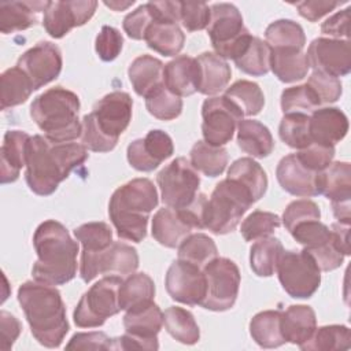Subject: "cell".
I'll use <instances>...</instances> for the list:
<instances>
[{
	"label": "cell",
	"mask_w": 351,
	"mask_h": 351,
	"mask_svg": "<svg viewBox=\"0 0 351 351\" xmlns=\"http://www.w3.org/2000/svg\"><path fill=\"white\" fill-rule=\"evenodd\" d=\"M86 159L88 149L82 144L51 143L45 136H32L26 151V184L36 195L49 196Z\"/></svg>",
	"instance_id": "obj_1"
},
{
	"label": "cell",
	"mask_w": 351,
	"mask_h": 351,
	"mask_svg": "<svg viewBox=\"0 0 351 351\" xmlns=\"http://www.w3.org/2000/svg\"><path fill=\"white\" fill-rule=\"evenodd\" d=\"M33 245L37 261L32 267V274L36 281L63 285L77 276L80 247L63 223L55 219L41 222L33 234Z\"/></svg>",
	"instance_id": "obj_2"
},
{
	"label": "cell",
	"mask_w": 351,
	"mask_h": 351,
	"mask_svg": "<svg viewBox=\"0 0 351 351\" xmlns=\"http://www.w3.org/2000/svg\"><path fill=\"white\" fill-rule=\"evenodd\" d=\"M18 302L33 337L44 347L58 348L70 329L60 292L53 285L26 281L18 289Z\"/></svg>",
	"instance_id": "obj_3"
},
{
	"label": "cell",
	"mask_w": 351,
	"mask_h": 351,
	"mask_svg": "<svg viewBox=\"0 0 351 351\" xmlns=\"http://www.w3.org/2000/svg\"><path fill=\"white\" fill-rule=\"evenodd\" d=\"M158 192L148 178H134L117 188L108 215L119 239L140 243L147 236L149 214L158 206Z\"/></svg>",
	"instance_id": "obj_4"
},
{
	"label": "cell",
	"mask_w": 351,
	"mask_h": 351,
	"mask_svg": "<svg viewBox=\"0 0 351 351\" xmlns=\"http://www.w3.org/2000/svg\"><path fill=\"white\" fill-rule=\"evenodd\" d=\"M132 110L129 93L115 90L106 95L82 118V145L93 152L112 151L132 121Z\"/></svg>",
	"instance_id": "obj_5"
},
{
	"label": "cell",
	"mask_w": 351,
	"mask_h": 351,
	"mask_svg": "<svg viewBox=\"0 0 351 351\" xmlns=\"http://www.w3.org/2000/svg\"><path fill=\"white\" fill-rule=\"evenodd\" d=\"M80 97L62 86L49 88L30 106V117L51 143H71L82 133Z\"/></svg>",
	"instance_id": "obj_6"
},
{
	"label": "cell",
	"mask_w": 351,
	"mask_h": 351,
	"mask_svg": "<svg viewBox=\"0 0 351 351\" xmlns=\"http://www.w3.org/2000/svg\"><path fill=\"white\" fill-rule=\"evenodd\" d=\"M255 203L250 192L232 180L219 181L204 210V228L214 234L233 232L247 210Z\"/></svg>",
	"instance_id": "obj_7"
},
{
	"label": "cell",
	"mask_w": 351,
	"mask_h": 351,
	"mask_svg": "<svg viewBox=\"0 0 351 351\" xmlns=\"http://www.w3.org/2000/svg\"><path fill=\"white\" fill-rule=\"evenodd\" d=\"M210 12L207 33L215 53L225 60H234L252 38L239 8L230 3H217L210 7Z\"/></svg>",
	"instance_id": "obj_8"
},
{
	"label": "cell",
	"mask_w": 351,
	"mask_h": 351,
	"mask_svg": "<svg viewBox=\"0 0 351 351\" xmlns=\"http://www.w3.org/2000/svg\"><path fill=\"white\" fill-rule=\"evenodd\" d=\"M122 282L121 276H106L95 282L80 299L74 308L73 319L78 328L101 326L107 318L121 311L118 289Z\"/></svg>",
	"instance_id": "obj_9"
},
{
	"label": "cell",
	"mask_w": 351,
	"mask_h": 351,
	"mask_svg": "<svg viewBox=\"0 0 351 351\" xmlns=\"http://www.w3.org/2000/svg\"><path fill=\"white\" fill-rule=\"evenodd\" d=\"M162 325L163 313L154 300L126 310L125 335L114 339L115 350H158V333Z\"/></svg>",
	"instance_id": "obj_10"
},
{
	"label": "cell",
	"mask_w": 351,
	"mask_h": 351,
	"mask_svg": "<svg viewBox=\"0 0 351 351\" xmlns=\"http://www.w3.org/2000/svg\"><path fill=\"white\" fill-rule=\"evenodd\" d=\"M206 278V295L202 307L210 311L230 310L237 299L240 288V270L229 258H214L203 267Z\"/></svg>",
	"instance_id": "obj_11"
},
{
	"label": "cell",
	"mask_w": 351,
	"mask_h": 351,
	"mask_svg": "<svg viewBox=\"0 0 351 351\" xmlns=\"http://www.w3.org/2000/svg\"><path fill=\"white\" fill-rule=\"evenodd\" d=\"M276 271L282 289L295 299L311 298L321 284V270L306 250L284 251Z\"/></svg>",
	"instance_id": "obj_12"
},
{
	"label": "cell",
	"mask_w": 351,
	"mask_h": 351,
	"mask_svg": "<svg viewBox=\"0 0 351 351\" xmlns=\"http://www.w3.org/2000/svg\"><path fill=\"white\" fill-rule=\"evenodd\" d=\"M162 200L167 207L184 208L199 193L200 177L186 158H176L156 176Z\"/></svg>",
	"instance_id": "obj_13"
},
{
	"label": "cell",
	"mask_w": 351,
	"mask_h": 351,
	"mask_svg": "<svg viewBox=\"0 0 351 351\" xmlns=\"http://www.w3.org/2000/svg\"><path fill=\"white\" fill-rule=\"evenodd\" d=\"M241 110L223 96H213L204 100L202 106V133L207 144L222 147L229 143L243 121Z\"/></svg>",
	"instance_id": "obj_14"
},
{
	"label": "cell",
	"mask_w": 351,
	"mask_h": 351,
	"mask_svg": "<svg viewBox=\"0 0 351 351\" xmlns=\"http://www.w3.org/2000/svg\"><path fill=\"white\" fill-rule=\"evenodd\" d=\"M80 263V277L88 284L99 274L129 276L134 273L138 267V254L126 243L112 241L97 255H81Z\"/></svg>",
	"instance_id": "obj_15"
},
{
	"label": "cell",
	"mask_w": 351,
	"mask_h": 351,
	"mask_svg": "<svg viewBox=\"0 0 351 351\" xmlns=\"http://www.w3.org/2000/svg\"><path fill=\"white\" fill-rule=\"evenodd\" d=\"M16 66L29 77L37 90L59 77L63 66L60 48L53 43L40 41L18 59Z\"/></svg>",
	"instance_id": "obj_16"
},
{
	"label": "cell",
	"mask_w": 351,
	"mask_h": 351,
	"mask_svg": "<svg viewBox=\"0 0 351 351\" xmlns=\"http://www.w3.org/2000/svg\"><path fill=\"white\" fill-rule=\"evenodd\" d=\"M165 285L173 300L188 306H200L206 295L203 269L181 259L169 266Z\"/></svg>",
	"instance_id": "obj_17"
},
{
	"label": "cell",
	"mask_w": 351,
	"mask_h": 351,
	"mask_svg": "<svg viewBox=\"0 0 351 351\" xmlns=\"http://www.w3.org/2000/svg\"><path fill=\"white\" fill-rule=\"evenodd\" d=\"M96 7L97 1L95 0L48 1L43 26L51 37L62 38L71 29L85 25L93 16Z\"/></svg>",
	"instance_id": "obj_18"
},
{
	"label": "cell",
	"mask_w": 351,
	"mask_h": 351,
	"mask_svg": "<svg viewBox=\"0 0 351 351\" xmlns=\"http://www.w3.org/2000/svg\"><path fill=\"white\" fill-rule=\"evenodd\" d=\"M307 60L314 71L339 78L351 71L350 40L319 37L311 41L307 49Z\"/></svg>",
	"instance_id": "obj_19"
},
{
	"label": "cell",
	"mask_w": 351,
	"mask_h": 351,
	"mask_svg": "<svg viewBox=\"0 0 351 351\" xmlns=\"http://www.w3.org/2000/svg\"><path fill=\"white\" fill-rule=\"evenodd\" d=\"M174 152L171 137L160 130H149L144 138H137L128 145L126 156L129 165L138 171H152Z\"/></svg>",
	"instance_id": "obj_20"
},
{
	"label": "cell",
	"mask_w": 351,
	"mask_h": 351,
	"mask_svg": "<svg viewBox=\"0 0 351 351\" xmlns=\"http://www.w3.org/2000/svg\"><path fill=\"white\" fill-rule=\"evenodd\" d=\"M308 132L311 143L335 147L348 132V119L337 107L317 108L308 118Z\"/></svg>",
	"instance_id": "obj_21"
},
{
	"label": "cell",
	"mask_w": 351,
	"mask_h": 351,
	"mask_svg": "<svg viewBox=\"0 0 351 351\" xmlns=\"http://www.w3.org/2000/svg\"><path fill=\"white\" fill-rule=\"evenodd\" d=\"M319 173V171H318ZM318 173L311 171L300 163L296 154L284 156L276 169L277 181L284 191L293 196L311 197L318 195L317 177Z\"/></svg>",
	"instance_id": "obj_22"
},
{
	"label": "cell",
	"mask_w": 351,
	"mask_h": 351,
	"mask_svg": "<svg viewBox=\"0 0 351 351\" xmlns=\"http://www.w3.org/2000/svg\"><path fill=\"white\" fill-rule=\"evenodd\" d=\"M163 84L174 95L180 97L191 96L199 88V67L196 58L180 55L163 69Z\"/></svg>",
	"instance_id": "obj_23"
},
{
	"label": "cell",
	"mask_w": 351,
	"mask_h": 351,
	"mask_svg": "<svg viewBox=\"0 0 351 351\" xmlns=\"http://www.w3.org/2000/svg\"><path fill=\"white\" fill-rule=\"evenodd\" d=\"M192 226L182 218L177 208H159L152 218V237L167 248H178V245L192 233Z\"/></svg>",
	"instance_id": "obj_24"
},
{
	"label": "cell",
	"mask_w": 351,
	"mask_h": 351,
	"mask_svg": "<svg viewBox=\"0 0 351 351\" xmlns=\"http://www.w3.org/2000/svg\"><path fill=\"white\" fill-rule=\"evenodd\" d=\"M32 136L23 130H7L1 144V184L14 182L19 178L21 169L26 166L27 143Z\"/></svg>",
	"instance_id": "obj_25"
},
{
	"label": "cell",
	"mask_w": 351,
	"mask_h": 351,
	"mask_svg": "<svg viewBox=\"0 0 351 351\" xmlns=\"http://www.w3.org/2000/svg\"><path fill=\"white\" fill-rule=\"evenodd\" d=\"M48 1H5L0 4V32L10 34L26 30L38 22Z\"/></svg>",
	"instance_id": "obj_26"
},
{
	"label": "cell",
	"mask_w": 351,
	"mask_h": 351,
	"mask_svg": "<svg viewBox=\"0 0 351 351\" xmlns=\"http://www.w3.org/2000/svg\"><path fill=\"white\" fill-rule=\"evenodd\" d=\"M280 325L284 340L300 346L311 337L317 328L315 311L306 304H292L281 311Z\"/></svg>",
	"instance_id": "obj_27"
},
{
	"label": "cell",
	"mask_w": 351,
	"mask_h": 351,
	"mask_svg": "<svg viewBox=\"0 0 351 351\" xmlns=\"http://www.w3.org/2000/svg\"><path fill=\"white\" fill-rule=\"evenodd\" d=\"M196 62L199 67L197 92L214 96L228 86L232 70L223 58L214 52H203L196 58Z\"/></svg>",
	"instance_id": "obj_28"
},
{
	"label": "cell",
	"mask_w": 351,
	"mask_h": 351,
	"mask_svg": "<svg viewBox=\"0 0 351 351\" xmlns=\"http://www.w3.org/2000/svg\"><path fill=\"white\" fill-rule=\"evenodd\" d=\"M318 195L332 203H348L351 199V167L348 162H332L317 177Z\"/></svg>",
	"instance_id": "obj_29"
},
{
	"label": "cell",
	"mask_w": 351,
	"mask_h": 351,
	"mask_svg": "<svg viewBox=\"0 0 351 351\" xmlns=\"http://www.w3.org/2000/svg\"><path fill=\"white\" fill-rule=\"evenodd\" d=\"M270 70L285 84L303 80L310 64L303 49L298 48H270Z\"/></svg>",
	"instance_id": "obj_30"
},
{
	"label": "cell",
	"mask_w": 351,
	"mask_h": 351,
	"mask_svg": "<svg viewBox=\"0 0 351 351\" xmlns=\"http://www.w3.org/2000/svg\"><path fill=\"white\" fill-rule=\"evenodd\" d=\"M237 145L252 158H266L274 149V140L267 126L255 119H243L237 125Z\"/></svg>",
	"instance_id": "obj_31"
},
{
	"label": "cell",
	"mask_w": 351,
	"mask_h": 351,
	"mask_svg": "<svg viewBox=\"0 0 351 351\" xmlns=\"http://www.w3.org/2000/svg\"><path fill=\"white\" fill-rule=\"evenodd\" d=\"M163 69L165 64L151 56L140 55L129 66L128 75L129 81L138 96L145 97L149 92L163 84Z\"/></svg>",
	"instance_id": "obj_32"
},
{
	"label": "cell",
	"mask_w": 351,
	"mask_h": 351,
	"mask_svg": "<svg viewBox=\"0 0 351 351\" xmlns=\"http://www.w3.org/2000/svg\"><path fill=\"white\" fill-rule=\"evenodd\" d=\"M144 41L148 48L163 56H176L184 48L185 34L178 23L154 19L145 32Z\"/></svg>",
	"instance_id": "obj_33"
},
{
	"label": "cell",
	"mask_w": 351,
	"mask_h": 351,
	"mask_svg": "<svg viewBox=\"0 0 351 351\" xmlns=\"http://www.w3.org/2000/svg\"><path fill=\"white\" fill-rule=\"evenodd\" d=\"M226 178L245 188L255 202L263 197L267 189L266 171L252 158H240L234 160L228 170Z\"/></svg>",
	"instance_id": "obj_34"
},
{
	"label": "cell",
	"mask_w": 351,
	"mask_h": 351,
	"mask_svg": "<svg viewBox=\"0 0 351 351\" xmlns=\"http://www.w3.org/2000/svg\"><path fill=\"white\" fill-rule=\"evenodd\" d=\"M155 296L154 280L145 273H132L126 280H122L118 289V302L121 310H130L133 307L152 302Z\"/></svg>",
	"instance_id": "obj_35"
},
{
	"label": "cell",
	"mask_w": 351,
	"mask_h": 351,
	"mask_svg": "<svg viewBox=\"0 0 351 351\" xmlns=\"http://www.w3.org/2000/svg\"><path fill=\"white\" fill-rule=\"evenodd\" d=\"M281 311L266 310L255 314L250 321V335L262 348H276L287 341L281 333Z\"/></svg>",
	"instance_id": "obj_36"
},
{
	"label": "cell",
	"mask_w": 351,
	"mask_h": 351,
	"mask_svg": "<svg viewBox=\"0 0 351 351\" xmlns=\"http://www.w3.org/2000/svg\"><path fill=\"white\" fill-rule=\"evenodd\" d=\"M189 162L196 171L203 173L207 177H218L226 169L229 155L226 148L214 147L206 141H196L189 152Z\"/></svg>",
	"instance_id": "obj_37"
},
{
	"label": "cell",
	"mask_w": 351,
	"mask_h": 351,
	"mask_svg": "<svg viewBox=\"0 0 351 351\" xmlns=\"http://www.w3.org/2000/svg\"><path fill=\"white\" fill-rule=\"evenodd\" d=\"M0 80H1V88H0L1 110H7L11 107L23 104L34 90L29 77L18 66L7 69L1 74Z\"/></svg>",
	"instance_id": "obj_38"
},
{
	"label": "cell",
	"mask_w": 351,
	"mask_h": 351,
	"mask_svg": "<svg viewBox=\"0 0 351 351\" xmlns=\"http://www.w3.org/2000/svg\"><path fill=\"white\" fill-rule=\"evenodd\" d=\"M284 247L277 237H265L255 241L250 250V265L259 277H270L276 273Z\"/></svg>",
	"instance_id": "obj_39"
},
{
	"label": "cell",
	"mask_w": 351,
	"mask_h": 351,
	"mask_svg": "<svg viewBox=\"0 0 351 351\" xmlns=\"http://www.w3.org/2000/svg\"><path fill=\"white\" fill-rule=\"evenodd\" d=\"M163 325L167 333L182 344H196L200 339V330L191 311L171 306L163 313Z\"/></svg>",
	"instance_id": "obj_40"
},
{
	"label": "cell",
	"mask_w": 351,
	"mask_h": 351,
	"mask_svg": "<svg viewBox=\"0 0 351 351\" xmlns=\"http://www.w3.org/2000/svg\"><path fill=\"white\" fill-rule=\"evenodd\" d=\"M351 346L350 329L346 325H325L315 328L311 337L300 344L303 351L348 350Z\"/></svg>",
	"instance_id": "obj_41"
},
{
	"label": "cell",
	"mask_w": 351,
	"mask_h": 351,
	"mask_svg": "<svg viewBox=\"0 0 351 351\" xmlns=\"http://www.w3.org/2000/svg\"><path fill=\"white\" fill-rule=\"evenodd\" d=\"M233 62L237 69L248 75H265L270 70V47L266 41L252 36L247 47Z\"/></svg>",
	"instance_id": "obj_42"
},
{
	"label": "cell",
	"mask_w": 351,
	"mask_h": 351,
	"mask_svg": "<svg viewBox=\"0 0 351 351\" xmlns=\"http://www.w3.org/2000/svg\"><path fill=\"white\" fill-rule=\"evenodd\" d=\"M265 38L270 48H298L306 45L303 27L292 19H278L271 22L265 30Z\"/></svg>",
	"instance_id": "obj_43"
},
{
	"label": "cell",
	"mask_w": 351,
	"mask_h": 351,
	"mask_svg": "<svg viewBox=\"0 0 351 351\" xmlns=\"http://www.w3.org/2000/svg\"><path fill=\"white\" fill-rule=\"evenodd\" d=\"M225 96L232 100L243 112V115L254 117L261 112L265 106V96L256 82L239 80L225 90Z\"/></svg>",
	"instance_id": "obj_44"
},
{
	"label": "cell",
	"mask_w": 351,
	"mask_h": 351,
	"mask_svg": "<svg viewBox=\"0 0 351 351\" xmlns=\"http://www.w3.org/2000/svg\"><path fill=\"white\" fill-rule=\"evenodd\" d=\"M217 256L218 248L214 240L204 233H191L178 245V259L186 261L200 269Z\"/></svg>",
	"instance_id": "obj_45"
},
{
	"label": "cell",
	"mask_w": 351,
	"mask_h": 351,
	"mask_svg": "<svg viewBox=\"0 0 351 351\" xmlns=\"http://www.w3.org/2000/svg\"><path fill=\"white\" fill-rule=\"evenodd\" d=\"M75 239L82 244L81 255H97L112 244V230L106 222H88L74 229Z\"/></svg>",
	"instance_id": "obj_46"
},
{
	"label": "cell",
	"mask_w": 351,
	"mask_h": 351,
	"mask_svg": "<svg viewBox=\"0 0 351 351\" xmlns=\"http://www.w3.org/2000/svg\"><path fill=\"white\" fill-rule=\"evenodd\" d=\"M308 114L288 112L284 114L278 126L280 138L291 148L303 149L311 144L308 132Z\"/></svg>",
	"instance_id": "obj_47"
},
{
	"label": "cell",
	"mask_w": 351,
	"mask_h": 351,
	"mask_svg": "<svg viewBox=\"0 0 351 351\" xmlns=\"http://www.w3.org/2000/svg\"><path fill=\"white\" fill-rule=\"evenodd\" d=\"M144 99L148 112L160 121L176 119L182 111L181 97L171 93L165 84L155 88Z\"/></svg>",
	"instance_id": "obj_48"
},
{
	"label": "cell",
	"mask_w": 351,
	"mask_h": 351,
	"mask_svg": "<svg viewBox=\"0 0 351 351\" xmlns=\"http://www.w3.org/2000/svg\"><path fill=\"white\" fill-rule=\"evenodd\" d=\"M280 225L281 219L277 214L255 210L243 221L240 232L245 241H256L269 237Z\"/></svg>",
	"instance_id": "obj_49"
},
{
	"label": "cell",
	"mask_w": 351,
	"mask_h": 351,
	"mask_svg": "<svg viewBox=\"0 0 351 351\" xmlns=\"http://www.w3.org/2000/svg\"><path fill=\"white\" fill-rule=\"evenodd\" d=\"M321 106L319 99L314 90L307 85H296L282 90L281 93V110L284 114L288 112H304L314 111Z\"/></svg>",
	"instance_id": "obj_50"
},
{
	"label": "cell",
	"mask_w": 351,
	"mask_h": 351,
	"mask_svg": "<svg viewBox=\"0 0 351 351\" xmlns=\"http://www.w3.org/2000/svg\"><path fill=\"white\" fill-rule=\"evenodd\" d=\"M289 233L299 244L304 245V248L317 247L332 237L330 229L319 219L300 222Z\"/></svg>",
	"instance_id": "obj_51"
},
{
	"label": "cell",
	"mask_w": 351,
	"mask_h": 351,
	"mask_svg": "<svg viewBox=\"0 0 351 351\" xmlns=\"http://www.w3.org/2000/svg\"><path fill=\"white\" fill-rule=\"evenodd\" d=\"M321 211L315 202L310 199H299L291 202L282 214V223L288 232H291L298 223L311 219H319Z\"/></svg>",
	"instance_id": "obj_52"
},
{
	"label": "cell",
	"mask_w": 351,
	"mask_h": 351,
	"mask_svg": "<svg viewBox=\"0 0 351 351\" xmlns=\"http://www.w3.org/2000/svg\"><path fill=\"white\" fill-rule=\"evenodd\" d=\"M210 7L206 3L180 1V23L188 32L203 30L210 23Z\"/></svg>",
	"instance_id": "obj_53"
},
{
	"label": "cell",
	"mask_w": 351,
	"mask_h": 351,
	"mask_svg": "<svg viewBox=\"0 0 351 351\" xmlns=\"http://www.w3.org/2000/svg\"><path fill=\"white\" fill-rule=\"evenodd\" d=\"M306 84L314 90L321 104L335 103L340 99L343 93V86L339 78L330 77L319 71H313Z\"/></svg>",
	"instance_id": "obj_54"
},
{
	"label": "cell",
	"mask_w": 351,
	"mask_h": 351,
	"mask_svg": "<svg viewBox=\"0 0 351 351\" xmlns=\"http://www.w3.org/2000/svg\"><path fill=\"white\" fill-rule=\"evenodd\" d=\"M122 45L123 37L121 32L112 26H103L96 36L95 49L103 62H111L117 59L122 51Z\"/></svg>",
	"instance_id": "obj_55"
},
{
	"label": "cell",
	"mask_w": 351,
	"mask_h": 351,
	"mask_svg": "<svg viewBox=\"0 0 351 351\" xmlns=\"http://www.w3.org/2000/svg\"><path fill=\"white\" fill-rule=\"evenodd\" d=\"M295 154L303 166L311 171L318 173L332 163L335 156V147H324L311 143L308 147L299 149V152Z\"/></svg>",
	"instance_id": "obj_56"
},
{
	"label": "cell",
	"mask_w": 351,
	"mask_h": 351,
	"mask_svg": "<svg viewBox=\"0 0 351 351\" xmlns=\"http://www.w3.org/2000/svg\"><path fill=\"white\" fill-rule=\"evenodd\" d=\"M304 250L314 258V261L318 265L321 271H330V270L340 267L344 261V256H346L336 247V244L333 241V236L328 241H325L317 247L304 248Z\"/></svg>",
	"instance_id": "obj_57"
},
{
	"label": "cell",
	"mask_w": 351,
	"mask_h": 351,
	"mask_svg": "<svg viewBox=\"0 0 351 351\" xmlns=\"http://www.w3.org/2000/svg\"><path fill=\"white\" fill-rule=\"evenodd\" d=\"M154 15L148 3L138 5L123 19V30L133 40H144L148 26L152 23Z\"/></svg>",
	"instance_id": "obj_58"
},
{
	"label": "cell",
	"mask_w": 351,
	"mask_h": 351,
	"mask_svg": "<svg viewBox=\"0 0 351 351\" xmlns=\"http://www.w3.org/2000/svg\"><path fill=\"white\" fill-rule=\"evenodd\" d=\"M67 350H115V340L104 332L75 333L66 346Z\"/></svg>",
	"instance_id": "obj_59"
},
{
	"label": "cell",
	"mask_w": 351,
	"mask_h": 351,
	"mask_svg": "<svg viewBox=\"0 0 351 351\" xmlns=\"http://www.w3.org/2000/svg\"><path fill=\"white\" fill-rule=\"evenodd\" d=\"M350 7L341 11H337L332 16H329L321 25V33L337 40H348L350 37Z\"/></svg>",
	"instance_id": "obj_60"
},
{
	"label": "cell",
	"mask_w": 351,
	"mask_h": 351,
	"mask_svg": "<svg viewBox=\"0 0 351 351\" xmlns=\"http://www.w3.org/2000/svg\"><path fill=\"white\" fill-rule=\"evenodd\" d=\"M340 1H326V0H306L295 3L298 12L300 16L310 22H317L330 11H333L336 7H339Z\"/></svg>",
	"instance_id": "obj_61"
},
{
	"label": "cell",
	"mask_w": 351,
	"mask_h": 351,
	"mask_svg": "<svg viewBox=\"0 0 351 351\" xmlns=\"http://www.w3.org/2000/svg\"><path fill=\"white\" fill-rule=\"evenodd\" d=\"M22 330V325L19 322V319L12 315L11 313H7L4 310H1L0 313V333H1V350L7 351L12 347V344L15 343V340L18 339V336L21 335Z\"/></svg>",
	"instance_id": "obj_62"
},
{
	"label": "cell",
	"mask_w": 351,
	"mask_h": 351,
	"mask_svg": "<svg viewBox=\"0 0 351 351\" xmlns=\"http://www.w3.org/2000/svg\"><path fill=\"white\" fill-rule=\"evenodd\" d=\"M330 232L333 236V241L336 247L347 256L350 255V241H348V233H350V223L346 222H336L330 226Z\"/></svg>",
	"instance_id": "obj_63"
},
{
	"label": "cell",
	"mask_w": 351,
	"mask_h": 351,
	"mask_svg": "<svg viewBox=\"0 0 351 351\" xmlns=\"http://www.w3.org/2000/svg\"><path fill=\"white\" fill-rule=\"evenodd\" d=\"M104 4L110 8H112L114 11H122L125 8H128L129 5H133L134 1H126V3H119V1H104Z\"/></svg>",
	"instance_id": "obj_64"
}]
</instances>
